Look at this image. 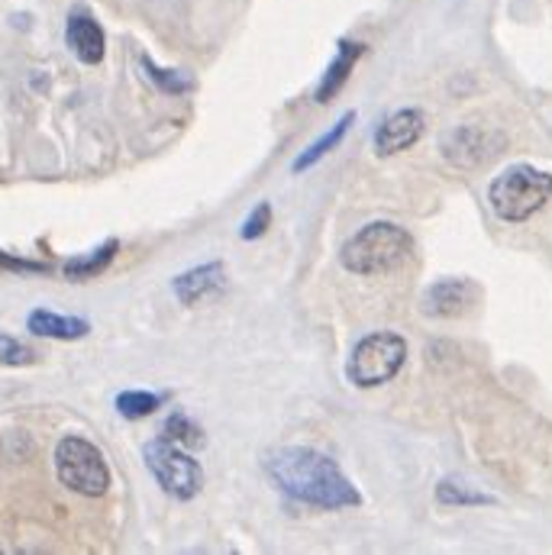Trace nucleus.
Segmentation results:
<instances>
[{
	"label": "nucleus",
	"instance_id": "obj_9",
	"mask_svg": "<svg viewBox=\"0 0 552 555\" xmlns=\"http://www.w3.org/2000/svg\"><path fill=\"white\" fill-rule=\"evenodd\" d=\"M423 127H426V120H423V114L414 111V107L391 114L378 127V133H375V152L378 155H398V152L411 149L416 139L423 137Z\"/></svg>",
	"mask_w": 552,
	"mask_h": 555
},
{
	"label": "nucleus",
	"instance_id": "obj_12",
	"mask_svg": "<svg viewBox=\"0 0 552 555\" xmlns=\"http://www.w3.org/2000/svg\"><path fill=\"white\" fill-rule=\"evenodd\" d=\"M26 330L33 336H42V339H85L91 333V323L81 320V317H62V313H52V310H33L26 317Z\"/></svg>",
	"mask_w": 552,
	"mask_h": 555
},
{
	"label": "nucleus",
	"instance_id": "obj_13",
	"mask_svg": "<svg viewBox=\"0 0 552 555\" xmlns=\"http://www.w3.org/2000/svg\"><path fill=\"white\" fill-rule=\"evenodd\" d=\"M120 253V240H107L104 246H98L88 256H75L62 266V275L68 281H91V278L104 275L114 262V256Z\"/></svg>",
	"mask_w": 552,
	"mask_h": 555
},
{
	"label": "nucleus",
	"instance_id": "obj_3",
	"mask_svg": "<svg viewBox=\"0 0 552 555\" xmlns=\"http://www.w3.org/2000/svg\"><path fill=\"white\" fill-rule=\"evenodd\" d=\"M552 197V175L540 171L534 165H511L504 168L491 188H488V204L498 220L504 223H524L534 214H540Z\"/></svg>",
	"mask_w": 552,
	"mask_h": 555
},
{
	"label": "nucleus",
	"instance_id": "obj_8",
	"mask_svg": "<svg viewBox=\"0 0 552 555\" xmlns=\"http://www.w3.org/2000/svg\"><path fill=\"white\" fill-rule=\"evenodd\" d=\"M171 287H175V297L184 307H194V304H204V300L217 297L227 287V269H223V262H204L197 269L181 272L171 281Z\"/></svg>",
	"mask_w": 552,
	"mask_h": 555
},
{
	"label": "nucleus",
	"instance_id": "obj_2",
	"mask_svg": "<svg viewBox=\"0 0 552 555\" xmlns=\"http://www.w3.org/2000/svg\"><path fill=\"white\" fill-rule=\"evenodd\" d=\"M414 253V240L408 230H401L398 223L378 220L362 227L359 233H352L343 249H339V266L349 275H388L395 269H401Z\"/></svg>",
	"mask_w": 552,
	"mask_h": 555
},
{
	"label": "nucleus",
	"instance_id": "obj_20",
	"mask_svg": "<svg viewBox=\"0 0 552 555\" xmlns=\"http://www.w3.org/2000/svg\"><path fill=\"white\" fill-rule=\"evenodd\" d=\"M269 227H272V204H266V201H262V204H256V210L246 217V223H243V233H240V236H243V240H259Z\"/></svg>",
	"mask_w": 552,
	"mask_h": 555
},
{
	"label": "nucleus",
	"instance_id": "obj_5",
	"mask_svg": "<svg viewBox=\"0 0 552 555\" xmlns=\"http://www.w3.org/2000/svg\"><path fill=\"white\" fill-rule=\"evenodd\" d=\"M55 475L59 481L85 498H104L111 488V468L104 452L85 436H62L55 446Z\"/></svg>",
	"mask_w": 552,
	"mask_h": 555
},
{
	"label": "nucleus",
	"instance_id": "obj_11",
	"mask_svg": "<svg viewBox=\"0 0 552 555\" xmlns=\"http://www.w3.org/2000/svg\"><path fill=\"white\" fill-rule=\"evenodd\" d=\"M472 300V287L468 281H455V278H442L433 287H426L423 294V313L429 317H459Z\"/></svg>",
	"mask_w": 552,
	"mask_h": 555
},
{
	"label": "nucleus",
	"instance_id": "obj_10",
	"mask_svg": "<svg viewBox=\"0 0 552 555\" xmlns=\"http://www.w3.org/2000/svg\"><path fill=\"white\" fill-rule=\"evenodd\" d=\"M362 46L359 42H349V39H339V49H336V59L330 62V68L323 72V78H320V85H317V104H326V101H333L339 91H343V85L349 81V75H352V68H356V62L362 59Z\"/></svg>",
	"mask_w": 552,
	"mask_h": 555
},
{
	"label": "nucleus",
	"instance_id": "obj_15",
	"mask_svg": "<svg viewBox=\"0 0 552 555\" xmlns=\"http://www.w3.org/2000/svg\"><path fill=\"white\" fill-rule=\"evenodd\" d=\"M436 501L446 504V507H485V504H495V498L468 488V485H459V481H442L436 488Z\"/></svg>",
	"mask_w": 552,
	"mask_h": 555
},
{
	"label": "nucleus",
	"instance_id": "obj_19",
	"mask_svg": "<svg viewBox=\"0 0 552 555\" xmlns=\"http://www.w3.org/2000/svg\"><path fill=\"white\" fill-rule=\"evenodd\" d=\"M33 362H36V352L26 343L0 333V365H33Z\"/></svg>",
	"mask_w": 552,
	"mask_h": 555
},
{
	"label": "nucleus",
	"instance_id": "obj_21",
	"mask_svg": "<svg viewBox=\"0 0 552 555\" xmlns=\"http://www.w3.org/2000/svg\"><path fill=\"white\" fill-rule=\"evenodd\" d=\"M0 272L46 275V272H49V266H46V262H33V259H20V256H7V253H0Z\"/></svg>",
	"mask_w": 552,
	"mask_h": 555
},
{
	"label": "nucleus",
	"instance_id": "obj_6",
	"mask_svg": "<svg viewBox=\"0 0 552 555\" xmlns=\"http://www.w3.org/2000/svg\"><path fill=\"white\" fill-rule=\"evenodd\" d=\"M142 459H145V468L152 472V478L158 481V488L168 498L191 501V498L201 494L204 472H201V462L184 446H178V442H171L165 436H155L152 442H145Z\"/></svg>",
	"mask_w": 552,
	"mask_h": 555
},
{
	"label": "nucleus",
	"instance_id": "obj_18",
	"mask_svg": "<svg viewBox=\"0 0 552 555\" xmlns=\"http://www.w3.org/2000/svg\"><path fill=\"white\" fill-rule=\"evenodd\" d=\"M162 436H165V439H171V442H178V446H184V449H194V446H201V442H204L201 426H197L191 416H184V414L168 416V420H165V426H162Z\"/></svg>",
	"mask_w": 552,
	"mask_h": 555
},
{
	"label": "nucleus",
	"instance_id": "obj_1",
	"mask_svg": "<svg viewBox=\"0 0 552 555\" xmlns=\"http://www.w3.org/2000/svg\"><path fill=\"white\" fill-rule=\"evenodd\" d=\"M266 472L281 494L317 511L359 507L362 494L346 478V472L323 452L307 446H281L266 455Z\"/></svg>",
	"mask_w": 552,
	"mask_h": 555
},
{
	"label": "nucleus",
	"instance_id": "obj_7",
	"mask_svg": "<svg viewBox=\"0 0 552 555\" xmlns=\"http://www.w3.org/2000/svg\"><path fill=\"white\" fill-rule=\"evenodd\" d=\"M65 42L68 49L75 52V59L81 65H101L104 62V52H107V36L101 29V23L85 13V10H75L68 16V26H65Z\"/></svg>",
	"mask_w": 552,
	"mask_h": 555
},
{
	"label": "nucleus",
	"instance_id": "obj_14",
	"mask_svg": "<svg viewBox=\"0 0 552 555\" xmlns=\"http://www.w3.org/2000/svg\"><path fill=\"white\" fill-rule=\"evenodd\" d=\"M352 124H356V114H352V111H349V114H343V117H339V120H336L323 137L317 139L313 145H307V152H300V155L294 158L291 171H307V168H313L320 158H326V155H330V152L346 139V133H349V127H352Z\"/></svg>",
	"mask_w": 552,
	"mask_h": 555
},
{
	"label": "nucleus",
	"instance_id": "obj_4",
	"mask_svg": "<svg viewBox=\"0 0 552 555\" xmlns=\"http://www.w3.org/2000/svg\"><path fill=\"white\" fill-rule=\"evenodd\" d=\"M408 362V339L391 330L369 333L356 343L349 362H346V378L349 385L369 391L388 385Z\"/></svg>",
	"mask_w": 552,
	"mask_h": 555
},
{
	"label": "nucleus",
	"instance_id": "obj_16",
	"mask_svg": "<svg viewBox=\"0 0 552 555\" xmlns=\"http://www.w3.org/2000/svg\"><path fill=\"white\" fill-rule=\"evenodd\" d=\"M162 401L165 398L152 395V391H124V395H117V411L127 420H142V416L155 414L162 408Z\"/></svg>",
	"mask_w": 552,
	"mask_h": 555
},
{
	"label": "nucleus",
	"instance_id": "obj_17",
	"mask_svg": "<svg viewBox=\"0 0 552 555\" xmlns=\"http://www.w3.org/2000/svg\"><path fill=\"white\" fill-rule=\"evenodd\" d=\"M142 72H145V75H149V81H152L158 91H165V94H188V91L194 88L188 75L171 72V68H158L152 59H142Z\"/></svg>",
	"mask_w": 552,
	"mask_h": 555
}]
</instances>
